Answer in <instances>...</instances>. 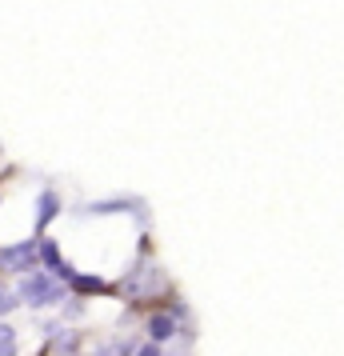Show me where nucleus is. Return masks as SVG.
Segmentation results:
<instances>
[{"label": "nucleus", "instance_id": "1a4fd4ad", "mask_svg": "<svg viewBox=\"0 0 344 356\" xmlns=\"http://www.w3.org/2000/svg\"><path fill=\"white\" fill-rule=\"evenodd\" d=\"M136 356H164V353H161V344H145Z\"/></svg>", "mask_w": 344, "mask_h": 356}, {"label": "nucleus", "instance_id": "39448f33", "mask_svg": "<svg viewBox=\"0 0 344 356\" xmlns=\"http://www.w3.org/2000/svg\"><path fill=\"white\" fill-rule=\"evenodd\" d=\"M0 356H17V328L0 321Z\"/></svg>", "mask_w": 344, "mask_h": 356}, {"label": "nucleus", "instance_id": "6e6552de", "mask_svg": "<svg viewBox=\"0 0 344 356\" xmlns=\"http://www.w3.org/2000/svg\"><path fill=\"white\" fill-rule=\"evenodd\" d=\"M17 305H20V300H17V296H13L8 289H4V284H0V316H4V312H13Z\"/></svg>", "mask_w": 344, "mask_h": 356}, {"label": "nucleus", "instance_id": "20e7f679", "mask_svg": "<svg viewBox=\"0 0 344 356\" xmlns=\"http://www.w3.org/2000/svg\"><path fill=\"white\" fill-rule=\"evenodd\" d=\"M148 337H152V344H164L168 337H177V316L172 312H156L148 321Z\"/></svg>", "mask_w": 344, "mask_h": 356}, {"label": "nucleus", "instance_id": "7ed1b4c3", "mask_svg": "<svg viewBox=\"0 0 344 356\" xmlns=\"http://www.w3.org/2000/svg\"><path fill=\"white\" fill-rule=\"evenodd\" d=\"M120 289L129 292L132 300L152 296V292L161 289V273H156V264H140V268H132V273L124 276V284H120Z\"/></svg>", "mask_w": 344, "mask_h": 356}, {"label": "nucleus", "instance_id": "f03ea898", "mask_svg": "<svg viewBox=\"0 0 344 356\" xmlns=\"http://www.w3.org/2000/svg\"><path fill=\"white\" fill-rule=\"evenodd\" d=\"M36 260H40V244L36 241H20L13 248H0V268H8V273H24L36 268Z\"/></svg>", "mask_w": 344, "mask_h": 356}, {"label": "nucleus", "instance_id": "f257e3e1", "mask_svg": "<svg viewBox=\"0 0 344 356\" xmlns=\"http://www.w3.org/2000/svg\"><path fill=\"white\" fill-rule=\"evenodd\" d=\"M20 300L33 305V308H52V305L65 300V284L52 273H28L20 280Z\"/></svg>", "mask_w": 344, "mask_h": 356}, {"label": "nucleus", "instance_id": "0eeeda50", "mask_svg": "<svg viewBox=\"0 0 344 356\" xmlns=\"http://www.w3.org/2000/svg\"><path fill=\"white\" fill-rule=\"evenodd\" d=\"M72 284H76L81 292H100V289H104L97 276H72Z\"/></svg>", "mask_w": 344, "mask_h": 356}, {"label": "nucleus", "instance_id": "423d86ee", "mask_svg": "<svg viewBox=\"0 0 344 356\" xmlns=\"http://www.w3.org/2000/svg\"><path fill=\"white\" fill-rule=\"evenodd\" d=\"M52 216H56V196L44 193V196H40V209H36V225L44 228V225L52 220Z\"/></svg>", "mask_w": 344, "mask_h": 356}]
</instances>
